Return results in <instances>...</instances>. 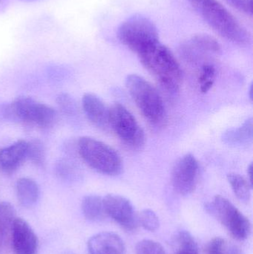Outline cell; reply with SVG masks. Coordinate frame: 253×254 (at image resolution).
I'll return each mask as SVG.
<instances>
[{
	"instance_id": "6da1fadb",
	"label": "cell",
	"mask_w": 253,
	"mask_h": 254,
	"mask_svg": "<svg viewBox=\"0 0 253 254\" xmlns=\"http://www.w3.org/2000/svg\"><path fill=\"white\" fill-rule=\"evenodd\" d=\"M193 8L218 35L228 41L246 46L251 34L218 0H187Z\"/></svg>"
},
{
	"instance_id": "7a4b0ae2",
	"label": "cell",
	"mask_w": 253,
	"mask_h": 254,
	"mask_svg": "<svg viewBox=\"0 0 253 254\" xmlns=\"http://www.w3.org/2000/svg\"><path fill=\"white\" fill-rule=\"evenodd\" d=\"M147 71L171 92H178L183 80L181 65L172 51L160 41L138 55Z\"/></svg>"
},
{
	"instance_id": "3957f363",
	"label": "cell",
	"mask_w": 253,
	"mask_h": 254,
	"mask_svg": "<svg viewBox=\"0 0 253 254\" xmlns=\"http://www.w3.org/2000/svg\"><path fill=\"white\" fill-rule=\"evenodd\" d=\"M77 152L89 167L101 174L117 176L123 170V161L118 152L97 139L81 137L77 142Z\"/></svg>"
},
{
	"instance_id": "277c9868",
	"label": "cell",
	"mask_w": 253,
	"mask_h": 254,
	"mask_svg": "<svg viewBox=\"0 0 253 254\" xmlns=\"http://www.w3.org/2000/svg\"><path fill=\"white\" fill-rule=\"evenodd\" d=\"M126 86L144 117L153 125H159L165 116L163 100L157 89L138 74L128 75Z\"/></svg>"
},
{
	"instance_id": "5b68a950",
	"label": "cell",
	"mask_w": 253,
	"mask_h": 254,
	"mask_svg": "<svg viewBox=\"0 0 253 254\" xmlns=\"http://www.w3.org/2000/svg\"><path fill=\"white\" fill-rule=\"evenodd\" d=\"M117 38L123 46L137 55L160 41L154 22L141 14L133 15L122 22L117 30Z\"/></svg>"
},
{
	"instance_id": "8992f818",
	"label": "cell",
	"mask_w": 253,
	"mask_h": 254,
	"mask_svg": "<svg viewBox=\"0 0 253 254\" xmlns=\"http://www.w3.org/2000/svg\"><path fill=\"white\" fill-rule=\"evenodd\" d=\"M206 209L236 240L243 241L251 235L252 228L249 219L224 197L216 195L212 202L206 204Z\"/></svg>"
},
{
	"instance_id": "52a82bcc",
	"label": "cell",
	"mask_w": 253,
	"mask_h": 254,
	"mask_svg": "<svg viewBox=\"0 0 253 254\" xmlns=\"http://www.w3.org/2000/svg\"><path fill=\"white\" fill-rule=\"evenodd\" d=\"M109 127L128 147L140 149L144 146L146 136L133 115L122 104H114L109 109Z\"/></svg>"
},
{
	"instance_id": "ba28073f",
	"label": "cell",
	"mask_w": 253,
	"mask_h": 254,
	"mask_svg": "<svg viewBox=\"0 0 253 254\" xmlns=\"http://www.w3.org/2000/svg\"><path fill=\"white\" fill-rule=\"evenodd\" d=\"M10 104L16 120L40 127L52 126L56 122V111L52 107L32 98L19 97Z\"/></svg>"
},
{
	"instance_id": "9c48e42d",
	"label": "cell",
	"mask_w": 253,
	"mask_h": 254,
	"mask_svg": "<svg viewBox=\"0 0 253 254\" xmlns=\"http://www.w3.org/2000/svg\"><path fill=\"white\" fill-rule=\"evenodd\" d=\"M199 169V162L192 154H187L177 161L172 170V182L178 194L186 196L195 190Z\"/></svg>"
},
{
	"instance_id": "30bf717a",
	"label": "cell",
	"mask_w": 253,
	"mask_h": 254,
	"mask_svg": "<svg viewBox=\"0 0 253 254\" xmlns=\"http://www.w3.org/2000/svg\"><path fill=\"white\" fill-rule=\"evenodd\" d=\"M102 200L106 216L127 231H133L138 227V215L129 199L122 195L108 194Z\"/></svg>"
},
{
	"instance_id": "8fae6325",
	"label": "cell",
	"mask_w": 253,
	"mask_h": 254,
	"mask_svg": "<svg viewBox=\"0 0 253 254\" xmlns=\"http://www.w3.org/2000/svg\"><path fill=\"white\" fill-rule=\"evenodd\" d=\"M12 246L15 254H37L38 240L28 222L16 218L11 231Z\"/></svg>"
},
{
	"instance_id": "7c38bea8",
	"label": "cell",
	"mask_w": 253,
	"mask_h": 254,
	"mask_svg": "<svg viewBox=\"0 0 253 254\" xmlns=\"http://www.w3.org/2000/svg\"><path fill=\"white\" fill-rule=\"evenodd\" d=\"M88 250L89 254H125L126 247L117 234L102 232L89 239Z\"/></svg>"
},
{
	"instance_id": "4fadbf2b",
	"label": "cell",
	"mask_w": 253,
	"mask_h": 254,
	"mask_svg": "<svg viewBox=\"0 0 253 254\" xmlns=\"http://www.w3.org/2000/svg\"><path fill=\"white\" fill-rule=\"evenodd\" d=\"M83 110L89 121L98 128L105 129L109 127V109L95 94L86 93L82 100Z\"/></svg>"
},
{
	"instance_id": "5bb4252c",
	"label": "cell",
	"mask_w": 253,
	"mask_h": 254,
	"mask_svg": "<svg viewBox=\"0 0 253 254\" xmlns=\"http://www.w3.org/2000/svg\"><path fill=\"white\" fill-rule=\"evenodd\" d=\"M28 142L19 140L0 150V168L6 173L14 172L27 158Z\"/></svg>"
},
{
	"instance_id": "9a60e30c",
	"label": "cell",
	"mask_w": 253,
	"mask_h": 254,
	"mask_svg": "<svg viewBox=\"0 0 253 254\" xmlns=\"http://www.w3.org/2000/svg\"><path fill=\"white\" fill-rule=\"evenodd\" d=\"M253 139V120L248 119L242 126L229 128L222 134L224 143L233 147H243L252 143Z\"/></svg>"
},
{
	"instance_id": "2e32d148",
	"label": "cell",
	"mask_w": 253,
	"mask_h": 254,
	"mask_svg": "<svg viewBox=\"0 0 253 254\" xmlns=\"http://www.w3.org/2000/svg\"><path fill=\"white\" fill-rule=\"evenodd\" d=\"M16 192L19 204L24 207H32L40 196L38 185L29 178L18 179L16 185Z\"/></svg>"
},
{
	"instance_id": "e0dca14e",
	"label": "cell",
	"mask_w": 253,
	"mask_h": 254,
	"mask_svg": "<svg viewBox=\"0 0 253 254\" xmlns=\"http://www.w3.org/2000/svg\"><path fill=\"white\" fill-rule=\"evenodd\" d=\"M184 52L195 53L218 54L221 52V45L216 39L207 34H198L192 37L184 46Z\"/></svg>"
},
{
	"instance_id": "ac0fdd59",
	"label": "cell",
	"mask_w": 253,
	"mask_h": 254,
	"mask_svg": "<svg viewBox=\"0 0 253 254\" xmlns=\"http://www.w3.org/2000/svg\"><path fill=\"white\" fill-rule=\"evenodd\" d=\"M82 211L88 220L100 222L105 219L103 200L99 195H89L83 198L81 204Z\"/></svg>"
},
{
	"instance_id": "d6986e66",
	"label": "cell",
	"mask_w": 253,
	"mask_h": 254,
	"mask_svg": "<svg viewBox=\"0 0 253 254\" xmlns=\"http://www.w3.org/2000/svg\"><path fill=\"white\" fill-rule=\"evenodd\" d=\"M16 210L10 203L0 202V242H4L11 235L13 222L16 219Z\"/></svg>"
},
{
	"instance_id": "ffe728a7",
	"label": "cell",
	"mask_w": 253,
	"mask_h": 254,
	"mask_svg": "<svg viewBox=\"0 0 253 254\" xmlns=\"http://www.w3.org/2000/svg\"><path fill=\"white\" fill-rule=\"evenodd\" d=\"M227 179L236 197L243 202L249 201L251 199V190L252 188L250 182L243 176L236 173L229 174Z\"/></svg>"
},
{
	"instance_id": "44dd1931",
	"label": "cell",
	"mask_w": 253,
	"mask_h": 254,
	"mask_svg": "<svg viewBox=\"0 0 253 254\" xmlns=\"http://www.w3.org/2000/svg\"><path fill=\"white\" fill-rule=\"evenodd\" d=\"M176 254H199L197 243L191 234L181 231L177 237Z\"/></svg>"
},
{
	"instance_id": "7402d4cb",
	"label": "cell",
	"mask_w": 253,
	"mask_h": 254,
	"mask_svg": "<svg viewBox=\"0 0 253 254\" xmlns=\"http://www.w3.org/2000/svg\"><path fill=\"white\" fill-rule=\"evenodd\" d=\"M27 158L37 167H43L46 162V149L40 140L28 142Z\"/></svg>"
},
{
	"instance_id": "603a6c76",
	"label": "cell",
	"mask_w": 253,
	"mask_h": 254,
	"mask_svg": "<svg viewBox=\"0 0 253 254\" xmlns=\"http://www.w3.org/2000/svg\"><path fill=\"white\" fill-rule=\"evenodd\" d=\"M138 223L141 224L143 228L149 231H157L160 226V221L156 213L150 209L142 210L138 215Z\"/></svg>"
},
{
	"instance_id": "cb8c5ba5",
	"label": "cell",
	"mask_w": 253,
	"mask_h": 254,
	"mask_svg": "<svg viewBox=\"0 0 253 254\" xmlns=\"http://www.w3.org/2000/svg\"><path fill=\"white\" fill-rule=\"evenodd\" d=\"M215 67L210 64H206L202 67V73L199 78V82L201 85V92L205 94L210 90L214 84L215 80Z\"/></svg>"
},
{
	"instance_id": "d4e9b609",
	"label": "cell",
	"mask_w": 253,
	"mask_h": 254,
	"mask_svg": "<svg viewBox=\"0 0 253 254\" xmlns=\"http://www.w3.org/2000/svg\"><path fill=\"white\" fill-rule=\"evenodd\" d=\"M135 250L137 254H166L160 243L150 240L140 241Z\"/></svg>"
},
{
	"instance_id": "484cf974",
	"label": "cell",
	"mask_w": 253,
	"mask_h": 254,
	"mask_svg": "<svg viewBox=\"0 0 253 254\" xmlns=\"http://www.w3.org/2000/svg\"><path fill=\"white\" fill-rule=\"evenodd\" d=\"M56 102L61 111L68 116H75L77 107L75 102L69 95L66 93L59 94L56 98Z\"/></svg>"
},
{
	"instance_id": "4316f807",
	"label": "cell",
	"mask_w": 253,
	"mask_h": 254,
	"mask_svg": "<svg viewBox=\"0 0 253 254\" xmlns=\"http://www.w3.org/2000/svg\"><path fill=\"white\" fill-rule=\"evenodd\" d=\"M227 246L224 239L215 237L208 243L205 249V254H225Z\"/></svg>"
},
{
	"instance_id": "83f0119b",
	"label": "cell",
	"mask_w": 253,
	"mask_h": 254,
	"mask_svg": "<svg viewBox=\"0 0 253 254\" xmlns=\"http://www.w3.org/2000/svg\"><path fill=\"white\" fill-rule=\"evenodd\" d=\"M239 12L249 16L253 14V0H225Z\"/></svg>"
},
{
	"instance_id": "f1b7e54d",
	"label": "cell",
	"mask_w": 253,
	"mask_h": 254,
	"mask_svg": "<svg viewBox=\"0 0 253 254\" xmlns=\"http://www.w3.org/2000/svg\"><path fill=\"white\" fill-rule=\"evenodd\" d=\"M57 176L64 179H68L73 176L74 173L72 166L67 161H60L56 165Z\"/></svg>"
},
{
	"instance_id": "f546056e",
	"label": "cell",
	"mask_w": 253,
	"mask_h": 254,
	"mask_svg": "<svg viewBox=\"0 0 253 254\" xmlns=\"http://www.w3.org/2000/svg\"><path fill=\"white\" fill-rule=\"evenodd\" d=\"M225 254H243L242 251L236 246H230L226 249Z\"/></svg>"
},
{
	"instance_id": "4dcf8cb0",
	"label": "cell",
	"mask_w": 253,
	"mask_h": 254,
	"mask_svg": "<svg viewBox=\"0 0 253 254\" xmlns=\"http://www.w3.org/2000/svg\"><path fill=\"white\" fill-rule=\"evenodd\" d=\"M253 164H250L249 167H248V174L249 176V182L251 184V186L253 187Z\"/></svg>"
},
{
	"instance_id": "1f68e13d",
	"label": "cell",
	"mask_w": 253,
	"mask_h": 254,
	"mask_svg": "<svg viewBox=\"0 0 253 254\" xmlns=\"http://www.w3.org/2000/svg\"><path fill=\"white\" fill-rule=\"evenodd\" d=\"M249 97L250 99H251V101H253V83L251 85V87H250L249 89Z\"/></svg>"
}]
</instances>
